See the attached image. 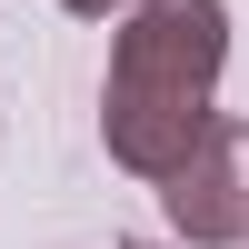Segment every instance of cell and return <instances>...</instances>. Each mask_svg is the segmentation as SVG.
<instances>
[{
	"mask_svg": "<svg viewBox=\"0 0 249 249\" xmlns=\"http://www.w3.org/2000/svg\"><path fill=\"white\" fill-rule=\"evenodd\" d=\"M219 70H230V10L219 0H130L110 40V80H100V140L120 170L160 179L190 130L210 120Z\"/></svg>",
	"mask_w": 249,
	"mask_h": 249,
	"instance_id": "cell-1",
	"label": "cell"
},
{
	"mask_svg": "<svg viewBox=\"0 0 249 249\" xmlns=\"http://www.w3.org/2000/svg\"><path fill=\"white\" fill-rule=\"evenodd\" d=\"M160 199H170V230L199 249H230L249 239V120H199L190 150L160 170Z\"/></svg>",
	"mask_w": 249,
	"mask_h": 249,
	"instance_id": "cell-2",
	"label": "cell"
},
{
	"mask_svg": "<svg viewBox=\"0 0 249 249\" xmlns=\"http://www.w3.org/2000/svg\"><path fill=\"white\" fill-rule=\"evenodd\" d=\"M60 10H80V20H120L130 0H60Z\"/></svg>",
	"mask_w": 249,
	"mask_h": 249,
	"instance_id": "cell-3",
	"label": "cell"
}]
</instances>
